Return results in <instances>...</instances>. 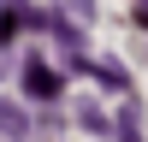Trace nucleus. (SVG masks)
Masks as SVG:
<instances>
[{
	"label": "nucleus",
	"instance_id": "obj_3",
	"mask_svg": "<svg viewBox=\"0 0 148 142\" xmlns=\"http://www.w3.org/2000/svg\"><path fill=\"white\" fill-rule=\"evenodd\" d=\"M77 124L83 130H113V118H107L101 106H77Z\"/></svg>",
	"mask_w": 148,
	"mask_h": 142
},
{
	"label": "nucleus",
	"instance_id": "obj_5",
	"mask_svg": "<svg viewBox=\"0 0 148 142\" xmlns=\"http://www.w3.org/2000/svg\"><path fill=\"white\" fill-rule=\"evenodd\" d=\"M130 18H136V30H148V0H136V6H130Z\"/></svg>",
	"mask_w": 148,
	"mask_h": 142
},
{
	"label": "nucleus",
	"instance_id": "obj_1",
	"mask_svg": "<svg viewBox=\"0 0 148 142\" xmlns=\"http://www.w3.org/2000/svg\"><path fill=\"white\" fill-rule=\"evenodd\" d=\"M18 83H24L30 101H59V71H47L42 59H24V65H18Z\"/></svg>",
	"mask_w": 148,
	"mask_h": 142
},
{
	"label": "nucleus",
	"instance_id": "obj_2",
	"mask_svg": "<svg viewBox=\"0 0 148 142\" xmlns=\"http://www.w3.org/2000/svg\"><path fill=\"white\" fill-rule=\"evenodd\" d=\"M0 136H6V142H30V118H24V106L0 101Z\"/></svg>",
	"mask_w": 148,
	"mask_h": 142
},
{
	"label": "nucleus",
	"instance_id": "obj_4",
	"mask_svg": "<svg viewBox=\"0 0 148 142\" xmlns=\"http://www.w3.org/2000/svg\"><path fill=\"white\" fill-rule=\"evenodd\" d=\"M65 12H71V18H89V24H95V0H65Z\"/></svg>",
	"mask_w": 148,
	"mask_h": 142
}]
</instances>
